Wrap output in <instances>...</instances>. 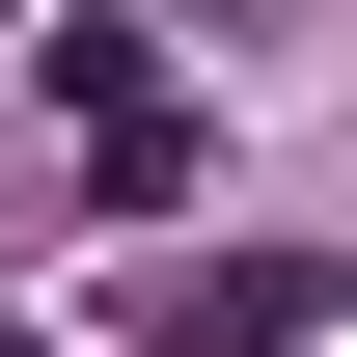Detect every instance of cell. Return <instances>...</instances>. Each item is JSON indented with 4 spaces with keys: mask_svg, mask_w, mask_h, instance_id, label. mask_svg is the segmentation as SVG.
<instances>
[{
    "mask_svg": "<svg viewBox=\"0 0 357 357\" xmlns=\"http://www.w3.org/2000/svg\"><path fill=\"white\" fill-rule=\"evenodd\" d=\"M55 137H83L110 220H165V192H192V83H165L137 28H55Z\"/></svg>",
    "mask_w": 357,
    "mask_h": 357,
    "instance_id": "obj_1",
    "label": "cell"
},
{
    "mask_svg": "<svg viewBox=\"0 0 357 357\" xmlns=\"http://www.w3.org/2000/svg\"><path fill=\"white\" fill-rule=\"evenodd\" d=\"M0 28H28V0H0Z\"/></svg>",
    "mask_w": 357,
    "mask_h": 357,
    "instance_id": "obj_4",
    "label": "cell"
},
{
    "mask_svg": "<svg viewBox=\"0 0 357 357\" xmlns=\"http://www.w3.org/2000/svg\"><path fill=\"white\" fill-rule=\"evenodd\" d=\"M330 330H357V275H275V248L248 275H165V357H330Z\"/></svg>",
    "mask_w": 357,
    "mask_h": 357,
    "instance_id": "obj_2",
    "label": "cell"
},
{
    "mask_svg": "<svg viewBox=\"0 0 357 357\" xmlns=\"http://www.w3.org/2000/svg\"><path fill=\"white\" fill-rule=\"evenodd\" d=\"M0 357H55V330H0Z\"/></svg>",
    "mask_w": 357,
    "mask_h": 357,
    "instance_id": "obj_3",
    "label": "cell"
}]
</instances>
